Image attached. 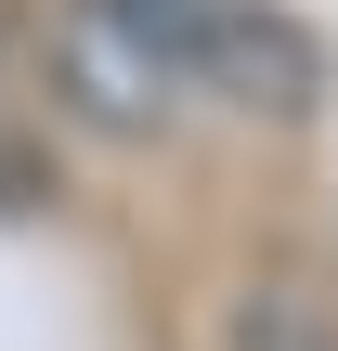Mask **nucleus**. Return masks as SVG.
Returning <instances> with one entry per match:
<instances>
[{
  "label": "nucleus",
  "mask_w": 338,
  "mask_h": 351,
  "mask_svg": "<svg viewBox=\"0 0 338 351\" xmlns=\"http://www.w3.org/2000/svg\"><path fill=\"white\" fill-rule=\"evenodd\" d=\"M234 351H338V313H326V287H300V274L248 287V313H234Z\"/></svg>",
  "instance_id": "2"
},
{
  "label": "nucleus",
  "mask_w": 338,
  "mask_h": 351,
  "mask_svg": "<svg viewBox=\"0 0 338 351\" xmlns=\"http://www.w3.org/2000/svg\"><path fill=\"white\" fill-rule=\"evenodd\" d=\"M52 65H65V104L91 130H156L169 104L300 117L326 91V52L274 0H65Z\"/></svg>",
  "instance_id": "1"
}]
</instances>
